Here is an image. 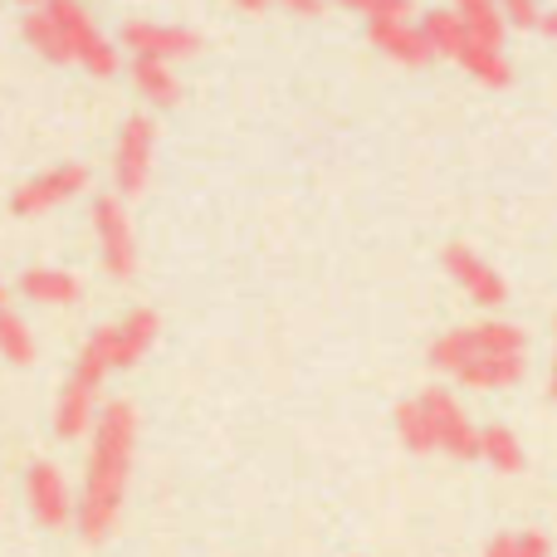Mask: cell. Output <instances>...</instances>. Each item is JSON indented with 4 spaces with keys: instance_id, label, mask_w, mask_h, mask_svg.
<instances>
[{
    "instance_id": "2",
    "label": "cell",
    "mask_w": 557,
    "mask_h": 557,
    "mask_svg": "<svg viewBox=\"0 0 557 557\" xmlns=\"http://www.w3.org/2000/svg\"><path fill=\"white\" fill-rule=\"evenodd\" d=\"M470 357H529V333L504 318H484V323L455 327V333L431 343V367L435 372H460Z\"/></svg>"
},
{
    "instance_id": "20",
    "label": "cell",
    "mask_w": 557,
    "mask_h": 557,
    "mask_svg": "<svg viewBox=\"0 0 557 557\" xmlns=\"http://www.w3.org/2000/svg\"><path fill=\"white\" fill-rule=\"evenodd\" d=\"M25 39H29V49H35V54L49 59V64H74V59H69L64 35H59V25L49 20L45 5H35V10L25 15Z\"/></svg>"
},
{
    "instance_id": "15",
    "label": "cell",
    "mask_w": 557,
    "mask_h": 557,
    "mask_svg": "<svg viewBox=\"0 0 557 557\" xmlns=\"http://www.w3.org/2000/svg\"><path fill=\"white\" fill-rule=\"evenodd\" d=\"M523 372H529V357H470L455 372V382L474 386V392H504V386L523 382Z\"/></svg>"
},
{
    "instance_id": "16",
    "label": "cell",
    "mask_w": 557,
    "mask_h": 557,
    "mask_svg": "<svg viewBox=\"0 0 557 557\" xmlns=\"http://www.w3.org/2000/svg\"><path fill=\"white\" fill-rule=\"evenodd\" d=\"M20 294L39 308H69V304H78L84 284L69 270H25L20 274Z\"/></svg>"
},
{
    "instance_id": "14",
    "label": "cell",
    "mask_w": 557,
    "mask_h": 557,
    "mask_svg": "<svg viewBox=\"0 0 557 557\" xmlns=\"http://www.w3.org/2000/svg\"><path fill=\"white\" fill-rule=\"evenodd\" d=\"M455 64H460L474 84H490V88H509L513 84L509 54H504V49H494V45H480L474 35H465V45L455 49Z\"/></svg>"
},
{
    "instance_id": "29",
    "label": "cell",
    "mask_w": 557,
    "mask_h": 557,
    "mask_svg": "<svg viewBox=\"0 0 557 557\" xmlns=\"http://www.w3.org/2000/svg\"><path fill=\"white\" fill-rule=\"evenodd\" d=\"M553 347H557V323H553ZM548 396L557 401V352H553V376H548Z\"/></svg>"
},
{
    "instance_id": "30",
    "label": "cell",
    "mask_w": 557,
    "mask_h": 557,
    "mask_svg": "<svg viewBox=\"0 0 557 557\" xmlns=\"http://www.w3.org/2000/svg\"><path fill=\"white\" fill-rule=\"evenodd\" d=\"M235 5H240V10H250V15H260V10L270 5V0H235Z\"/></svg>"
},
{
    "instance_id": "4",
    "label": "cell",
    "mask_w": 557,
    "mask_h": 557,
    "mask_svg": "<svg viewBox=\"0 0 557 557\" xmlns=\"http://www.w3.org/2000/svg\"><path fill=\"white\" fill-rule=\"evenodd\" d=\"M49 20L59 25V35H64L69 45V59L74 64H84V74L94 78H113L117 69H123V54H117V45L98 29V20L84 10V0H45Z\"/></svg>"
},
{
    "instance_id": "13",
    "label": "cell",
    "mask_w": 557,
    "mask_h": 557,
    "mask_svg": "<svg viewBox=\"0 0 557 557\" xmlns=\"http://www.w3.org/2000/svg\"><path fill=\"white\" fill-rule=\"evenodd\" d=\"M367 39H372L386 59H396V64H406V69H421L435 59L431 45H425V35H421V25H411V20H372V25H367Z\"/></svg>"
},
{
    "instance_id": "3",
    "label": "cell",
    "mask_w": 557,
    "mask_h": 557,
    "mask_svg": "<svg viewBox=\"0 0 557 557\" xmlns=\"http://www.w3.org/2000/svg\"><path fill=\"white\" fill-rule=\"evenodd\" d=\"M113 372L103 357V347L88 337L84 352H78L74 372H69L64 392H59V406H54V431L59 441H84V431H94L98 421V386H103V376Z\"/></svg>"
},
{
    "instance_id": "32",
    "label": "cell",
    "mask_w": 557,
    "mask_h": 557,
    "mask_svg": "<svg viewBox=\"0 0 557 557\" xmlns=\"http://www.w3.org/2000/svg\"><path fill=\"white\" fill-rule=\"evenodd\" d=\"M20 5H29V10H35V5H45V0H20Z\"/></svg>"
},
{
    "instance_id": "18",
    "label": "cell",
    "mask_w": 557,
    "mask_h": 557,
    "mask_svg": "<svg viewBox=\"0 0 557 557\" xmlns=\"http://www.w3.org/2000/svg\"><path fill=\"white\" fill-rule=\"evenodd\" d=\"M455 15H460V25L470 29L480 45H494L504 49V29H509V20L499 15V0H455Z\"/></svg>"
},
{
    "instance_id": "28",
    "label": "cell",
    "mask_w": 557,
    "mask_h": 557,
    "mask_svg": "<svg viewBox=\"0 0 557 557\" xmlns=\"http://www.w3.org/2000/svg\"><path fill=\"white\" fill-rule=\"evenodd\" d=\"M539 29H543L548 39H557V10H543V15H539Z\"/></svg>"
},
{
    "instance_id": "6",
    "label": "cell",
    "mask_w": 557,
    "mask_h": 557,
    "mask_svg": "<svg viewBox=\"0 0 557 557\" xmlns=\"http://www.w3.org/2000/svg\"><path fill=\"white\" fill-rule=\"evenodd\" d=\"M88 182H94L88 162H59V166H49V172L29 176V182L10 196V211L15 215H45V211H54V206L74 201L78 191H88Z\"/></svg>"
},
{
    "instance_id": "7",
    "label": "cell",
    "mask_w": 557,
    "mask_h": 557,
    "mask_svg": "<svg viewBox=\"0 0 557 557\" xmlns=\"http://www.w3.org/2000/svg\"><path fill=\"white\" fill-rule=\"evenodd\" d=\"M416 401L425 406V421H431V431H435V450L455 455V460H480V431H474L465 406L455 401L445 386H431V392H421Z\"/></svg>"
},
{
    "instance_id": "9",
    "label": "cell",
    "mask_w": 557,
    "mask_h": 557,
    "mask_svg": "<svg viewBox=\"0 0 557 557\" xmlns=\"http://www.w3.org/2000/svg\"><path fill=\"white\" fill-rule=\"evenodd\" d=\"M25 504H29V513H35L39 529H69V523H74V509H78L64 470L49 465V460H35L25 470Z\"/></svg>"
},
{
    "instance_id": "12",
    "label": "cell",
    "mask_w": 557,
    "mask_h": 557,
    "mask_svg": "<svg viewBox=\"0 0 557 557\" xmlns=\"http://www.w3.org/2000/svg\"><path fill=\"white\" fill-rule=\"evenodd\" d=\"M445 274H450L455 284H460L480 308H499L504 298H509V284H504V274L494 270L484 255H474L470 245H450V250H445Z\"/></svg>"
},
{
    "instance_id": "11",
    "label": "cell",
    "mask_w": 557,
    "mask_h": 557,
    "mask_svg": "<svg viewBox=\"0 0 557 557\" xmlns=\"http://www.w3.org/2000/svg\"><path fill=\"white\" fill-rule=\"evenodd\" d=\"M123 45L133 49V59H191L201 49V35L186 25H157V20H127L123 25Z\"/></svg>"
},
{
    "instance_id": "5",
    "label": "cell",
    "mask_w": 557,
    "mask_h": 557,
    "mask_svg": "<svg viewBox=\"0 0 557 557\" xmlns=\"http://www.w3.org/2000/svg\"><path fill=\"white\" fill-rule=\"evenodd\" d=\"M152 152H157V127L147 113H133L117 133V147H113V196L133 201V196L147 191L152 182Z\"/></svg>"
},
{
    "instance_id": "22",
    "label": "cell",
    "mask_w": 557,
    "mask_h": 557,
    "mask_svg": "<svg viewBox=\"0 0 557 557\" xmlns=\"http://www.w3.org/2000/svg\"><path fill=\"white\" fill-rule=\"evenodd\" d=\"M396 435H401V445L411 455H431L435 450V431H431V421H425V406L421 401H401V406H396Z\"/></svg>"
},
{
    "instance_id": "1",
    "label": "cell",
    "mask_w": 557,
    "mask_h": 557,
    "mask_svg": "<svg viewBox=\"0 0 557 557\" xmlns=\"http://www.w3.org/2000/svg\"><path fill=\"white\" fill-rule=\"evenodd\" d=\"M133 450H137V411L127 401H108L94 421V450H88L84 494H78L74 509V523L88 543H103L123 519Z\"/></svg>"
},
{
    "instance_id": "19",
    "label": "cell",
    "mask_w": 557,
    "mask_h": 557,
    "mask_svg": "<svg viewBox=\"0 0 557 557\" xmlns=\"http://www.w3.org/2000/svg\"><path fill=\"white\" fill-rule=\"evenodd\" d=\"M480 460L499 474H519L523 465H529V455H523L519 435H513L509 425H484L480 431Z\"/></svg>"
},
{
    "instance_id": "25",
    "label": "cell",
    "mask_w": 557,
    "mask_h": 557,
    "mask_svg": "<svg viewBox=\"0 0 557 557\" xmlns=\"http://www.w3.org/2000/svg\"><path fill=\"white\" fill-rule=\"evenodd\" d=\"M337 5L367 15V25H372V20H406L411 15V0H337Z\"/></svg>"
},
{
    "instance_id": "27",
    "label": "cell",
    "mask_w": 557,
    "mask_h": 557,
    "mask_svg": "<svg viewBox=\"0 0 557 557\" xmlns=\"http://www.w3.org/2000/svg\"><path fill=\"white\" fill-rule=\"evenodd\" d=\"M284 10H294V15H318L323 10V0H278Z\"/></svg>"
},
{
    "instance_id": "8",
    "label": "cell",
    "mask_w": 557,
    "mask_h": 557,
    "mask_svg": "<svg viewBox=\"0 0 557 557\" xmlns=\"http://www.w3.org/2000/svg\"><path fill=\"white\" fill-rule=\"evenodd\" d=\"M94 231H98V250H103V270L113 278H133L137 240H133V221H127L123 196H98L94 201Z\"/></svg>"
},
{
    "instance_id": "10",
    "label": "cell",
    "mask_w": 557,
    "mask_h": 557,
    "mask_svg": "<svg viewBox=\"0 0 557 557\" xmlns=\"http://www.w3.org/2000/svg\"><path fill=\"white\" fill-rule=\"evenodd\" d=\"M157 333H162V318L152 313V308H133L127 318H117V323H103L94 333V343L103 347V357H108V367H133V362H143L147 357V347L157 343Z\"/></svg>"
},
{
    "instance_id": "31",
    "label": "cell",
    "mask_w": 557,
    "mask_h": 557,
    "mask_svg": "<svg viewBox=\"0 0 557 557\" xmlns=\"http://www.w3.org/2000/svg\"><path fill=\"white\" fill-rule=\"evenodd\" d=\"M10 304V294H5V278H0V308H5Z\"/></svg>"
},
{
    "instance_id": "21",
    "label": "cell",
    "mask_w": 557,
    "mask_h": 557,
    "mask_svg": "<svg viewBox=\"0 0 557 557\" xmlns=\"http://www.w3.org/2000/svg\"><path fill=\"white\" fill-rule=\"evenodd\" d=\"M421 35H425V45H431V54L455 59V49L465 45V35H470V29L460 25V15H455V10H431V15L421 20Z\"/></svg>"
},
{
    "instance_id": "24",
    "label": "cell",
    "mask_w": 557,
    "mask_h": 557,
    "mask_svg": "<svg viewBox=\"0 0 557 557\" xmlns=\"http://www.w3.org/2000/svg\"><path fill=\"white\" fill-rule=\"evenodd\" d=\"M484 557H553V543L543 533H504L484 548Z\"/></svg>"
},
{
    "instance_id": "26",
    "label": "cell",
    "mask_w": 557,
    "mask_h": 557,
    "mask_svg": "<svg viewBox=\"0 0 557 557\" xmlns=\"http://www.w3.org/2000/svg\"><path fill=\"white\" fill-rule=\"evenodd\" d=\"M499 15L509 20L513 29H539V0H499Z\"/></svg>"
},
{
    "instance_id": "23",
    "label": "cell",
    "mask_w": 557,
    "mask_h": 557,
    "mask_svg": "<svg viewBox=\"0 0 557 557\" xmlns=\"http://www.w3.org/2000/svg\"><path fill=\"white\" fill-rule=\"evenodd\" d=\"M0 357L15 367L35 362V333H29V323L20 313H10V308H0Z\"/></svg>"
},
{
    "instance_id": "17",
    "label": "cell",
    "mask_w": 557,
    "mask_h": 557,
    "mask_svg": "<svg viewBox=\"0 0 557 557\" xmlns=\"http://www.w3.org/2000/svg\"><path fill=\"white\" fill-rule=\"evenodd\" d=\"M127 74H133V88L152 108H176L182 103V78H176L172 64H162V59H133Z\"/></svg>"
}]
</instances>
